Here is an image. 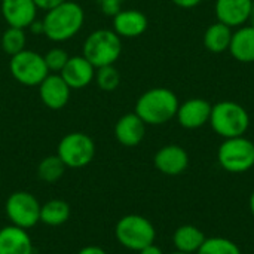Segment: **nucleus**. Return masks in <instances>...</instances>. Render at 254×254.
Instances as JSON below:
<instances>
[{"instance_id":"9d476101","label":"nucleus","mask_w":254,"mask_h":254,"mask_svg":"<svg viewBox=\"0 0 254 254\" xmlns=\"http://www.w3.org/2000/svg\"><path fill=\"white\" fill-rule=\"evenodd\" d=\"M71 89L60 73H49L39 85V95L42 103L51 110H61L70 100Z\"/></svg>"},{"instance_id":"f8f14e48","label":"nucleus","mask_w":254,"mask_h":254,"mask_svg":"<svg viewBox=\"0 0 254 254\" xmlns=\"http://www.w3.org/2000/svg\"><path fill=\"white\" fill-rule=\"evenodd\" d=\"M95 70L97 68L83 55H74L68 58L60 74L70 89H82L92 83L95 79Z\"/></svg>"},{"instance_id":"9b49d317","label":"nucleus","mask_w":254,"mask_h":254,"mask_svg":"<svg viewBox=\"0 0 254 254\" xmlns=\"http://www.w3.org/2000/svg\"><path fill=\"white\" fill-rule=\"evenodd\" d=\"M0 10L7 27L28 28L36 21L37 6L33 0H1Z\"/></svg>"},{"instance_id":"0eeeda50","label":"nucleus","mask_w":254,"mask_h":254,"mask_svg":"<svg viewBox=\"0 0 254 254\" xmlns=\"http://www.w3.org/2000/svg\"><path fill=\"white\" fill-rule=\"evenodd\" d=\"M9 71L12 77L24 86H39L49 74L43 55L30 49H24L10 57Z\"/></svg>"},{"instance_id":"412c9836","label":"nucleus","mask_w":254,"mask_h":254,"mask_svg":"<svg viewBox=\"0 0 254 254\" xmlns=\"http://www.w3.org/2000/svg\"><path fill=\"white\" fill-rule=\"evenodd\" d=\"M231 40H232V28L219 21L210 25L204 33V46L214 54H222L225 51H229Z\"/></svg>"},{"instance_id":"dca6fc26","label":"nucleus","mask_w":254,"mask_h":254,"mask_svg":"<svg viewBox=\"0 0 254 254\" xmlns=\"http://www.w3.org/2000/svg\"><path fill=\"white\" fill-rule=\"evenodd\" d=\"M155 167L165 176H179L189 165L186 150L177 144H168L159 149L155 155Z\"/></svg>"},{"instance_id":"4468645a","label":"nucleus","mask_w":254,"mask_h":254,"mask_svg":"<svg viewBox=\"0 0 254 254\" xmlns=\"http://www.w3.org/2000/svg\"><path fill=\"white\" fill-rule=\"evenodd\" d=\"M211 104L204 98H190L179 106L177 121L183 128L195 129L201 128L210 121Z\"/></svg>"},{"instance_id":"f257e3e1","label":"nucleus","mask_w":254,"mask_h":254,"mask_svg":"<svg viewBox=\"0 0 254 254\" xmlns=\"http://www.w3.org/2000/svg\"><path fill=\"white\" fill-rule=\"evenodd\" d=\"M43 21L45 36L52 42H67L73 39L83 27V7L71 0H67L46 12Z\"/></svg>"},{"instance_id":"2eb2a0df","label":"nucleus","mask_w":254,"mask_h":254,"mask_svg":"<svg viewBox=\"0 0 254 254\" xmlns=\"http://www.w3.org/2000/svg\"><path fill=\"white\" fill-rule=\"evenodd\" d=\"M147 16L137 9L119 10L113 16V31L122 39H134L141 36L147 30Z\"/></svg>"},{"instance_id":"aec40b11","label":"nucleus","mask_w":254,"mask_h":254,"mask_svg":"<svg viewBox=\"0 0 254 254\" xmlns=\"http://www.w3.org/2000/svg\"><path fill=\"white\" fill-rule=\"evenodd\" d=\"M204 241H205V235L198 228L190 225L180 226L173 235V243L177 252L182 253L192 254L198 252L199 247L204 244Z\"/></svg>"},{"instance_id":"473e14b6","label":"nucleus","mask_w":254,"mask_h":254,"mask_svg":"<svg viewBox=\"0 0 254 254\" xmlns=\"http://www.w3.org/2000/svg\"><path fill=\"white\" fill-rule=\"evenodd\" d=\"M138 253L140 254H164L162 253V250H161L158 246H155V244H150V246L144 247V249H143V250H140Z\"/></svg>"},{"instance_id":"a211bd4d","label":"nucleus","mask_w":254,"mask_h":254,"mask_svg":"<svg viewBox=\"0 0 254 254\" xmlns=\"http://www.w3.org/2000/svg\"><path fill=\"white\" fill-rule=\"evenodd\" d=\"M0 254H33V243L27 231L13 225L1 228Z\"/></svg>"},{"instance_id":"1a4fd4ad","label":"nucleus","mask_w":254,"mask_h":254,"mask_svg":"<svg viewBox=\"0 0 254 254\" xmlns=\"http://www.w3.org/2000/svg\"><path fill=\"white\" fill-rule=\"evenodd\" d=\"M40 207L42 205L34 195L30 192L18 190L9 195L6 199L4 211L10 225L27 231L40 222Z\"/></svg>"},{"instance_id":"c9c22d12","label":"nucleus","mask_w":254,"mask_h":254,"mask_svg":"<svg viewBox=\"0 0 254 254\" xmlns=\"http://www.w3.org/2000/svg\"><path fill=\"white\" fill-rule=\"evenodd\" d=\"M171 254H188V253H182V252H176V253H171Z\"/></svg>"},{"instance_id":"b1692460","label":"nucleus","mask_w":254,"mask_h":254,"mask_svg":"<svg viewBox=\"0 0 254 254\" xmlns=\"http://www.w3.org/2000/svg\"><path fill=\"white\" fill-rule=\"evenodd\" d=\"M25 43H27L25 30L18 28V27H7L3 31L1 39H0L1 49L10 57H13L16 54H19L21 51H24Z\"/></svg>"},{"instance_id":"c85d7f7f","label":"nucleus","mask_w":254,"mask_h":254,"mask_svg":"<svg viewBox=\"0 0 254 254\" xmlns=\"http://www.w3.org/2000/svg\"><path fill=\"white\" fill-rule=\"evenodd\" d=\"M34 4L37 6V9H42V10H51L54 7H57L58 4L67 1V0H33Z\"/></svg>"},{"instance_id":"7ed1b4c3","label":"nucleus","mask_w":254,"mask_h":254,"mask_svg":"<svg viewBox=\"0 0 254 254\" xmlns=\"http://www.w3.org/2000/svg\"><path fill=\"white\" fill-rule=\"evenodd\" d=\"M122 54V39L107 28L92 31L83 42L82 55L95 67L113 65Z\"/></svg>"},{"instance_id":"7c9ffc66","label":"nucleus","mask_w":254,"mask_h":254,"mask_svg":"<svg viewBox=\"0 0 254 254\" xmlns=\"http://www.w3.org/2000/svg\"><path fill=\"white\" fill-rule=\"evenodd\" d=\"M77 254H107V252L98 246H86L83 247Z\"/></svg>"},{"instance_id":"6e6552de","label":"nucleus","mask_w":254,"mask_h":254,"mask_svg":"<svg viewBox=\"0 0 254 254\" xmlns=\"http://www.w3.org/2000/svg\"><path fill=\"white\" fill-rule=\"evenodd\" d=\"M219 164L229 173H246L254 167V143L246 137L226 138L219 147Z\"/></svg>"},{"instance_id":"ddd939ff","label":"nucleus","mask_w":254,"mask_h":254,"mask_svg":"<svg viewBox=\"0 0 254 254\" xmlns=\"http://www.w3.org/2000/svg\"><path fill=\"white\" fill-rule=\"evenodd\" d=\"M253 0H217L214 6L219 22L228 27H241L250 18Z\"/></svg>"},{"instance_id":"2f4dec72","label":"nucleus","mask_w":254,"mask_h":254,"mask_svg":"<svg viewBox=\"0 0 254 254\" xmlns=\"http://www.w3.org/2000/svg\"><path fill=\"white\" fill-rule=\"evenodd\" d=\"M28 28H30V31H31V33H34V34H45L43 21L36 19V21H33V22H31V25H30Z\"/></svg>"},{"instance_id":"5701e85b","label":"nucleus","mask_w":254,"mask_h":254,"mask_svg":"<svg viewBox=\"0 0 254 254\" xmlns=\"http://www.w3.org/2000/svg\"><path fill=\"white\" fill-rule=\"evenodd\" d=\"M65 168L67 167L58 158V155H51L40 161L37 167V176L45 183H55L64 176Z\"/></svg>"},{"instance_id":"a878e982","label":"nucleus","mask_w":254,"mask_h":254,"mask_svg":"<svg viewBox=\"0 0 254 254\" xmlns=\"http://www.w3.org/2000/svg\"><path fill=\"white\" fill-rule=\"evenodd\" d=\"M95 82L100 89L103 91H115L121 83V73L113 65H104L95 70Z\"/></svg>"},{"instance_id":"f03ea898","label":"nucleus","mask_w":254,"mask_h":254,"mask_svg":"<svg viewBox=\"0 0 254 254\" xmlns=\"http://www.w3.org/2000/svg\"><path fill=\"white\" fill-rule=\"evenodd\" d=\"M179 98L168 88H152L135 103V113L146 125H162L171 121L179 110Z\"/></svg>"},{"instance_id":"72a5a7b5","label":"nucleus","mask_w":254,"mask_h":254,"mask_svg":"<svg viewBox=\"0 0 254 254\" xmlns=\"http://www.w3.org/2000/svg\"><path fill=\"white\" fill-rule=\"evenodd\" d=\"M250 210H252V214L254 216V192L252 193V198H250Z\"/></svg>"},{"instance_id":"39448f33","label":"nucleus","mask_w":254,"mask_h":254,"mask_svg":"<svg viewBox=\"0 0 254 254\" xmlns=\"http://www.w3.org/2000/svg\"><path fill=\"white\" fill-rule=\"evenodd\" d=\"M115 235L122 247L132 252H140L155 243L156 231L146 217L128 214L116 223Z\"/></svg>"},{"instance_id":"f3484780","label":"nucleus","mask_w":254,"mask_h":254,"mask_svg":"<svg viewBox=\"0 0 254 254\" xmlns=\"http://www.w3.org/2000/svg\"><path fill=\"white\" fill-rule=\"evenodd\" d=\"M146 135V124L140 119V116L134 113H127L115 125V137L116 140L127 147H134L143 141Z\"/></svg>"},{"instance_id":"c756f323","label":"nucleus","mask_w":254,"mask_h":254,"mask_svg":"<svg viewBox=\"0 0 254 254\" xmlns=\"http://www.w3.org/2000/svg\"><path fill=\"white\" fill-rule=\"evenodd\" d=\"M174 4H177L179 7H183V9H192L195 6H198L202 0H171Z\"/></svg>"},{"instance_id":"cd10ccee","label":"nucleus","mask_w":254,"mask_h":254,"mask_svg":"<svg viewBox=\"0 0 254 254\" xmlns=\"http://www.w3.org/2000/svg\"><path fill=\"white\" fill-rule=\"evenodd\" d=\"M122 1H124V0H98L100 7H101V12H103L104 15L112 16V18L121 10Z\"/></svg>"},{"instance_id":"bb28decb","label":"nucleus","mask_w":254,"mask_h":254,"mask_svg":"<svg viewBox=\"0 0 254 254\" xmlns=\"http://www.w3.org/2000/svg\"><path fill=\"white\" fill-rule=\"evenodd\" d=\"M68 58H70L68 54L61 48H52L43 55V60H45V64H46L49 73L51 71L52 73H60L64 68V65L67 64Z\"/></svg>"},{"instance_id":"423d86ee","label":"nucleus","mask_w":254,"mask_h":254,"mask_svg":"<svg viewBox=\"0 0 254 254\" xmlns=\"http://www.w3.org/2000/svg\"><path fill=\"white\" fill-rule=\"evenodd\" d=\"M57 155L67 168H83L95 156V143L85 132H70L60 140Z\"/></svg>"},{"instance_id":"6ab92c4d","label":"nucleus","mask_w":254,"mask_h":254,"mask_svg":"<svg viewBox=\"0 0 254 254\" xmlns=\"http://www.w3.org/2000/svg\"><path fill=\"white\" fill-rule=\"evenodd\" d=\"M232 57L240 63H254V27L244 25L232 33L229 45Z\"/></svg>"},{"instance_id":"393cba45","label":"nucleus","mask_w":254,"mask_h":254,"mask_svg":"<svg viewBox=\"0 0 254 254\" xmlns=\"http://www.w3.org/2000/svg\"><path fill=\"white\" fill-rule=\"evenodd\" d=\"M196 254H241L235 243L226 238H205Z\"/></svg>"},{"instance_id":"4be33fe9","label":"nucleus","mask_w":254,"mask_h":254,"mask_svg":"<svg viewBox=\"0 0 254 254\" xmlns=\"http://www.w3.org/2000/svg\"><path fill=\"white\" fill-rule=\"evenodd\" d=\"M70 205L63 199H51L40 207V222L48 226H61L70 219Z\"/></svg>"},{"instance_id":"20e7f679","label":"nucleus","mask_w":254,"mask_h":254,"mask_svg":"<svg viewBox=\"0 0 254 254\" xmlns=\"http://www.w3.org/2000/svg\"><path fill=\"white\" fill-rule=\"evenodd\" d=\"M210 124L220 137H243L249 129L250 116L241 104L235 101H220L211 106Z\"/></svg>"},{"instance_id":"f704fd0d","label":"nucleus","mask_w":254,"mask_h":254,"mask_svg":"<svg viewBox=\"0 0 254 254\" xmlns=\"http://www.w3.org/2000/svg\"><path fill=\"white\" fill-rule=\"evenodd\" d=\"M249 21L252 22V25L254 27V0H253V7H252V13H250V18H249Z\"/></svg>"}]
</instances>
